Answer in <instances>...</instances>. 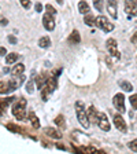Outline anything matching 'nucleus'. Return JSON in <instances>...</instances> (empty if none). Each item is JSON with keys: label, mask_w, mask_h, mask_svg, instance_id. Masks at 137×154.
<instances>
[{"label": "nucleus", "mask_w": 137, "mask_h": 154, "mask_svg": "<svg viewBox=\"0 0 137 154\" xmlns=\"http://www.w3.org/2000/svg\"><path fill=\"white\" fill-rule=\"evenodd\" d=\"M76 113H77V120L80 121V124L82 125L85 129L89 128L91 121H89L88 114H86V112H85V106H84V103L81 102V100L76 102Z\"/></svg>", "instance_id": "obj_1"}, {"label": "nucleus", "mask_w": 137, "mask_h": 154, "mask_svg": "<svg viewBox=\"0 0 137 154\" xmlns=\"http://www.w3.org/2000/svg\"><path fill=\"white\" fill-rule=\"evenodd\" d=\"M26 99H19L18 103L13 106V114L16 120H25L26 117Z\"/></svg>", "instance_id": "obj_2"}, {"label": "nucleus", "mask_w": 137, "mask_h": 154, "mask_svg": "<svg viewBox=\"0 0 137 154\" xmlns=\"http://www.w3.org/2000/svg\"><path fill=\"white\" fill-rule=\"evenodd\" d=\"M56 90V80H55L54 77H48L47 81H45V84L43 85L41 88V98L43 100H48V95L49 94H52L54 91Z\"/></svg>", "instance_id": "obj_3"}, {"label": "nucleus", "mask_w": 137, "mask_h": 154, "mask_svg": "<svg viewBox=\"0 0 137 154\" xmlns=\"http://www.w3.org/2000/svg\"><path fill=\"white\" fill-rule=\"evenodd\" d=\"M95 25L99 26L103 32H111L112 29H114V23L110 22L104 15H99L97 18H95Z\"/></svg>", "instance_id": "obj_4"}, {"label": "nucleus", "mask_w": 137, "mask_h": 154, "mask_svg": "<svg viewBox=\"0 0 137 154\" xmlns=\"http://www.w3.org/2000/svg\"><path fill=\"white\" fill-rule=\"evenodd\" d=\"M96 124L99 125V128L102 129V131H106L109 132L110 129H111V125H110V120L107 119V116H106V113H97V121H96Z\"/></svg>", "instance_id": "obj_5"}, {"label": "nucleus", "mask_w": 137, "mask_h": 154, "mask_svg": "<svg viewBox=\"0 0 137 154\" xmlns=\"http://www.w3.org/2000/svg\"><path fill=\"white\" fill-rule=\"evenodd\" d=\"M106 47L109 50L110 55H112V57H115V58H121V54H119V51H118V43H117L115 38H109V40L106 42Z\"/></svg>", "instance_id": "obj_6"}, {"label": "nucleus", "mask_w": 137, "mask_h": 154, "mask_svg": "<svg viewBox=\"0 0 137 154\" xmlns=\"http://www.w3.org/2000/svg\"><path fill=\"white\" fill-rule=\"evenodd\" d=\"M112 103H114V107L121 114L126 112V109H125V96L122 94H115V96L112 98Z\"/></svg>", "instance_id": "obj_7"}, {"label": "nucleus", "mask_w": 137, "mask_h": 154, "mask_svg": "<svg viewBox=\"0 0 137 154\" xmlns=\"http://www.w3.org/2000/svg\"><path fill=\"white\" fill-rule=\"evenodd\" d=\"M125 11L129 17L137 15V0H125Z\"/></svg>", "instance_id": "obj_8"}, {"label": "nucleus", "mask_w": 137, "mask_h": 154, "mask_svg": "<svg viewBox=\"0 0 137 154\" xmlns=\"http://www.w3.org/2000/svg\"><path fill=\"white\" fill-rule=\"evenodd\" d=\"M43 25H44V28L47 29V30H54L55 29V18H54V15L45 13L44 17H43Z\"/></svg>", "instance_id": "obj_9"}, {"label": "nucleus", "mask_w": 137, "mask_h": 154, "mask_svg": "<svg viewBox=\"0 0 137 154\" xmlns=\"http://www.w3.org/2000/svg\"><path fill=\"white\" fill-rule=\"evenodd\" d=\"M107 11L112 18H118V8H117V0H107Z\"/></svg>", "instance_id": "obj_10"}, {"label": "nucleus", "mask_w": 137, "mask_h": 154, "mask_svg": "<svg viewBox=\"0 0 137 154\" xmlns=\"http://www.w3.org/2000/svg\"><path fill=\"white\" fill-rule=\"evenodd\" d=\"M114 124L115 127H117V129L121 132H126V122H125V120L122 119V116L121 114H115L114 116Z\"/></svg>", "instance_id": "obj_11"}, {"label": "nucleus", "mask_w": 137, "mask_h": 154, "mask_svg": "<svg viewBox=\"0 0 137 154\" xmlns=\"http://www.w3.org/2000/svg\"><path fill=\"white\" fill-rule=\"evenodd\" d=\"M44 132L48 135V136H49V138H52V139H62V136H63L61 131H58V129H55V128H49V127H48V128H45Z\"/></svg>", "instance_id": "obj_12"}, {"label": "nucleus", "mask_w": 137, "mask_h": 154, "mask_svg": "<svg viewBox=\"0 0 137 154\" xmlns=\"http://www.w3.org/2000/svg\"><path fill=\"white\" fill-rule=\"evenodd\" d=\"M67 42L71 43V44H78V43L81 42V36H80V33H78V30H73V32L70 33V36L67 37Z\"/></svg>", "instance_id": "obj_13"}, {"label": "nucleus", "mask_w": 137, "mask_h": 154, "mask_svg": "<svg viewBox=\"0 0 137 154\" xmlns=\"http://www.w3.org/2000/svg\"><path fill=\"white\" fill-rule=\"evenodd\" d=\"M88 119H89L91 122H96L97 121V110L93 107V106H89V109H88Z\"/></svg>", "instance_id": "obj_14"}, {"label": "nucleus", "mask_w": 137, "mask_h": 154, "mask_svg": "<svg viewBox=\"0 0 137 154\" xmlns=\"http://www.w3.org/2000/svg\"><path fill=\"white\" fill-rule=\"evenodd\" d=\"M25 72V65L23 63H16L15 66L11 69V74L13 76H19V74H22Z\"/></svg>", "instance_id": "obj_15"}, {"label": "nucleus", "mask_w": 137, "mask_h": 154, "mask_svg": "<svg viewBox=\"0 0 137 154\" xmlns=\"http://www.w3.org/2000/svg\"><path fill=\"white\" fill-rule=\"evenodd\" d=\"M78 11H80L81 14H88L91 11L89 4L86 3L85 0H81L80 3H78Z\"/></svg>", "instance_id": "obj_16"}, {"label": "nucleus", "mask_w": 137, "mask_h": 154, "mask_svg": "<svg viewBox=\"0 0 137 154\" xmlns=\"http://www.w3.org/2000/svg\"><path fill=\"white\" fill-rule=\"evenodd\" d=\"M29 120H30V122H32V125H33V128L34 129L40 128V121H38V119L36 117V114L33 112L29 113Z\"/></svg>", "instance_id": "obj_17"}, {"label": "nucleus", "mask_w": 137, "mask_h": 154, "mask_svg": "<svg viewBox=\"0 0 137 154\" xmlns=\"http://www.w3.org/2000/svg\"><path fill=\"white\" fill-rule=\"evenodd\" d=\"M38 45L41 48H48L51 45V38L48 37V36H44V37H41L38 40Z\"/></svg>", "instance_id": "obj_18"}, {"label": "nucleus", "mask_w": 137, "mask_h": 154, "mask_svg": "<svg viewBox=\"0 0 137 154\" xmlns=\"http://www.w3.org/2000/svg\"><path fill=\"white\" fill-rule=\"evenodd\" d=\"M45 81H47V76L45 74H38L37 77H36V85L41 90L43 88V85L45 84Z\"/></svg>", "instance_id": "obj_19"}, {"label": "nucleus", "mask_w": 137, "mask_h": 154, "mask_svg": "<svg viewBox=\"0 0 137 154\" xmlns=\"http://www.w3.org/2000/svg\"><path fill=\"white\" fill-rule=\"evenodd\" d=\"M19 58V55L16 54V52H11V54H7L6 55V62H7V65H13L14 62L16 61Z\"/></svg>", "instance_id": "obj_20"}, {"label": "nucleus", "mask_w": 137, "mask_h": 154, "mask_svg": "<svg viewBox=\"0 0 137 154\" xmlns=\"http://www.w3.org/2000/svg\"><path fill=\"white\" fill-rule=\"evenodd\" d=\"M119 85L125 92H132V90H133V85L129 81H119Z\"/></svg>", "instance_id": "obj_21"}, {"label": "nucleus", "mask_w": 137, "mask_h": 154, "mask_svg": "<svg viewBox=\"0 0 137 154\" xmlns=\"http://www.w3.org/2000/svg\"><path fill=\"white\" fill-rule=\"evenodd\" d=\"M84 22H85V25H88V26H93V25H95V17H92L89 13L85 14Z\"/></svg>", "instance_id": "obj_22"}, {"label": "nucleus", "mask_w": 137, "mask_h": 154, "mask_svg": "<svg viewBox=\"0 0 137 154\" xmlns=\"http://www.w3.org/2000/svg\"><path fill=\"white\" fill-rule=\"evenodd\" d=\"M8 105H10V102L7 99H0V116H3L6 109H8Z\"/></svg>", "instance_id": "obj_23"}, {"label": "nucleus", "mask_w": 137, "mask_h": 154, "mask_svg": "<svg viewBox=\"0 0 137 154\" xmlns=\"http://www.w3.org/2000/svg\"><path fill=\"white\" fill-rule=\"evenodd\" d=\"M34 81H33V79L32 80H29L28 81V84H26V91H28V94H33V91H34Z\"/></svg>", "instance_id": "obj_24"}, {"label": "nucleus", "mask_w": 137, "mask_h": 154, "mask_svg": "<svg viewBox=\"0 0 137 154\" xmlns=\"http://www.w3.org/2000/svg\"><path fill=\"white\" fill-rule=\"evenodd\" d=\"M129 100H130L132 107H133L134 110H137V94H133V95L129 98Z\"/></svg>", "instance_id": "obj_25"}, {"label": "nucleus", "mask_w": 137, "mask_h": 154, "mask_svg": "<svg viewBox=\"0 0 137 154\" xmlns=\"http://www.w3.org/2000/svg\"><path fill=\"white\" fill-rule=\"evenodd\" d=\"M128 147L132 151H134V153H137V139H133V140H130L128 143Z\"/></svg>", "instance_id": "obj_26"}, {"label": "nucleus", "mask_w": 137, "mask_h": 154, "mask_svg": "<svg viewBox=\"0 0 137 154\" xmlns=\"http://www.w3.org/2000/svg\"><path fill=\"white\" fill-rule=\"evenodd\" d=\"M7 129H10V131H13V132H16V134H21V132H22V129L14 124H7Z\"/></svg>", "instance_id": "obj_27"}, {"label": "nucleus", "mask_w": 137, "mask_h": 154, "mask_svg": "<svg viewBox=\"0 0 137 154\" xmlns=\"http://www.w3.org/2000/svg\"><path fill=\"white\" fill-rule=\"evenodd\" d=\"M55 124L59 125V127H63V125H64V119H63V116H62V114L58 116L56 119H55Z\"/></svg>", "instance_id": "obj_28"}, {"label": "nucleus", "mask_w": 137, "mask_h": 154, "mask_svg": "<svg viewBox=\"0 0 137 154\" xmlns=\"http://www.w3.org/2000/svg\"><path fill=\"white\" fill-rule=\"evenodd\" d=\"M45 10H47V13L48 14H51V15H56V10L54 8V7L51 6V4H47V6H45Z\"/></svg>", "instance_id": "obj_29"}, {"label": "nucleus", "mask_w": 137, "mask_h": 154, "mask_svg": "<svg viewBox=\"0 0 137 154\" xmlns=\"http://www.w3.org/2000/svg\"><path fill=\"white\" fill-rule=\"evenodd\" d=\"M19 3L22 4V7H23L25 10H29V8H30V6H32L30 0H19Z\"/></svg>", "instance_id": "obj_30"}, {"label": "nucleus", "mask_w": 137, "mask_h": 154, "mask_svg": "<svg viewBox=\"0 0 137 154\" xmlns=\"http://www.w3.org/2000/svg\"><path fill=\"white\" fill-rule=\"evenodd\" d=\"M93 4H95L96 10H99V11L103 10V0H93Z\"/></svg>", "instance_id": "obj_31"}, {"label": "nucleus", "mask_w": 137, "mask_h": 154, "mask_svg": "<svg viewBox=\"0 0 137 154\" xmlns=\"http://www.w3.org/2000/svg\"><path fill=\"white\" fill-rule=\"evenodd\" d=\"M8 42L11 43V44H16V38L14 37V36H8Z\"/></svg>", "instance_id": "obj_32"}, {"label": "nucleus", "mask_w": 137, "mask_h": 154, "mask_svg": "<svg viewBox=\"0 0 137 154\" xmlns=\"http://www.w3.org/2000/svg\"><path fill=\"white\" fill-rule=\"evenodd\" d=\"M130 42H132V43H134V44L137 43V32H134V33H133V36H132V38H130Z\"/></svg>", "instance_id": "obj_33"}, {"label": "nucleus", "mask_w": 137, "mask_h": 154, "mask_svg": "<svg viewBox=\"0 0 137 154\" xmlns=\"http://www.w3.org/2000/svg\"><path fill=\"white\" fill-rule=\"evenodd\" d=\"M7 54V50L4 47H0V57H4Z\"/></svg>", "instance_id": "obj_34"}, {"label": "nucleus", "mask_w": 137, "mask_h": 154, "mask_svg": "<svg viewBox=\"0 0 137 154\" xmlns=\"http://www.w3.org/2000/svg\"><path fill=\"white\" fill-rule=\"evenodd\" d=\"M36 11H37V13H41V11H43V6L40 3L36 4Z\"/></svg>", "instance_id": "obj_35"}, {"label": "nucleus", "mask_w": 137, "mask_h": 154, "mask_svg": "<svg viewBox=\"0 0 137 154\" xmlns=\"http://www.w3.org/2000/svg\"><path fill=\"white\" fill-rule=\"evenodd\" d=\"M7 23H8V21H7V18H1V19H0V25H4V26H6Z\"/></svg>", "instance_id": "obj_36"}, {"label": "nucleus", "mask_w": 137, "mask_h": 154, "mask_svg": "<svg viewBox=\"0 0 137 154\" xmlns=\"http://www.w3.org/2000/svg\"><path fill=\"white\" fill-rule=\"evenodd\" d=\"M56 147H58V149H61V150H66V147H64L63 144H58Z\"/></svg>", "instance_id": "obj_37"}, {"label": "nucleus", "mask_w": 137, "mask_h": 154, "mask_svg": "<svg viewBox=\"0 0 137 154\" xmlns=\"http://www.w3.org/2000/svg\"><path fill=\"white\" fill-rule=\"evenodd\" d=\"M56 2H58L59 4H63V0H56Z\"/></svg>", "instance_id": "obj_38"}]
</instances>
